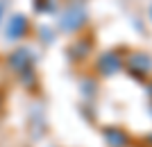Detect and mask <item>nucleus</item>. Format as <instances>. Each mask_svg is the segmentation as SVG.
Segmentation results:
<instances>
[{"mask_svg": "<svg viewBox=\"0 0 152 147\" xmlns=\"http://www.w3.org/2000/svg\"><path fill=\"white\" fill-rule=\"evenodd\" d=\"M123 66V59L116 54V52H107V54H102L100 61H98V68H100L104 75H114V72L121 70Z\"/></svg>", "mask_w": 152, "mask_h": 147, "instance_id": "2", "label": "nucleus"}, {"mask_svg": "<svg viewBox=\"0 0 152 147\" xmlns=\"http://www.w3.org/2000/svg\"><path fill=\"white\" fill-rule=\"evenodd\" d=\"M127 70L132 72L134 77H145L148 72L152 70V59H150V54H141V52L132 54V57L127 59Z\"/></svg>", "mask_w": 152, "mask_h": 147, "instance_id": "1", "label": "nucleus"}, {"mask_svg": "<svg viewBox=\"0 0 152 147\" xmlns=\"http://www.w3.org/2000/svg\"><path fill=\"white\" fill-rule=\"evenodd\" d=\"M84 18H86L84 9H80V7H73V12H68L66 16H64V23H61V25L66 27V30H75V27H80V25L84 23Z\"/></svg>", "mask_w": 152, "mask_h": 147, "instance_id": "4", "label": "nucleus"}, {"mask_svg": "<svg viewBox=\"0 0 152 147\" xmlns=\"http://www.w3.org/2000/svg\"><path fill=\"white\" fill-rule=\"evenodd\" d=\"M25 27H27V20L23 18V16H16V18H12V23H9L7 34H9V36H20V34L25 32Z\"/></svg>", "mask_w": 152, "mask_h": 147, "instance_id": "5", "label": "nucleus"}, {"mask_svg": "<svg viewBox=\"0 0 152 147\" xmlns=\"http://www.w3.org/2000/svg\"><path fill=\"white\" fill-rule=\"evenodd\" d=\"M104 140H107L109 147H127L129 138H127V134L123 131V129H118V127H107V129H104Z\"/></svg>", "mask_w": 152, "mask_h": 147, "instance_id": "3", "label": "nucleus"}]
</instances>
